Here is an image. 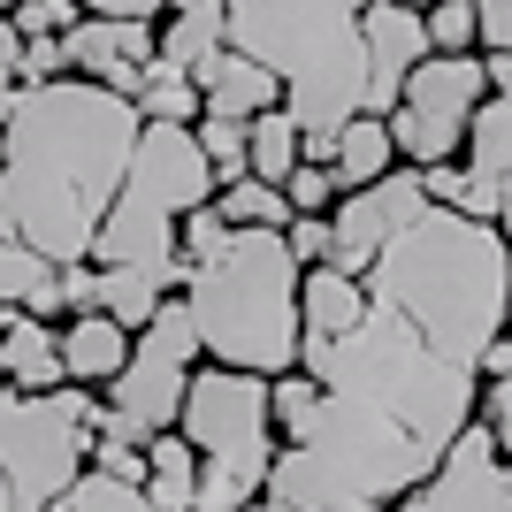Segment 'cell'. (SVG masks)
I'll return each instance as SVG.
<instances>
[{"label":"cell","instance_id":"cell-45","mask_svg":"<svg viewBox=\"0 0 512 512\" xmlns=\"http://www.w3.org/2000/svg\"><path fill=\"white\" fill-rule=\"evenodd\" d=\"M245 512H299V505H283V497H253Z\"/></svg>","mask_w":512,"mask_h":512},{"label":"cell","instance_id":"cell-38","mask_svg":"<svg viewBox=\"0 0 512 512\" xmlns=\"http://www.w3.org/2000/svg\"><path fill=\"white\" fill-rule=\"evenodd\" d=\"M421 192H428V207H459L467 199V161H428Z\"/></svg>","mask_w":512,"mask_h":512},{"label":"cell","instance_id":"cell-16","mask_svg":"<svg viewBox=\"0 0 512 512\" xmlns=\"http://www.w3.org/2000/svg\"><path fill=\"white\" fill-rule=\"evenodd\" d=\"M153 39H161V62L199 69L207 54H222V46H230V8H222V0H169Z\"/></svg>","mask_w":512,"mask_h":512},{"label":"cell","instance_id":"cell-36","mask_svg":"<svg viewBox=\"0 0 512 512\" xmlns=\"http://www.w3.org/2000/svg\"><path fill=\"white\" fill-rule=\"evenodd\" d=\"M23 31H16V16H0V123H8V107H16V92H23Z\"/></svg>","mask_w":512,"mask_h":512},{"label":"cell","instance_id":"cell-48","mask_svg":"<svg viewBox=\"0 0 512 512\" xmlns=\"http://www.w3.org/2000/svg\"><path fill=\"white\" fill-rule=\"evenodd\" d=\"M505 497H512V459H505Z\"/></svg>","mask_w":512,"mask_h":512},{"label":"cell","instance_id":"cell-47","mask_svg":"<svg viewBox=\"0 0 512 512\" xmlns=\"http://www.w3.org/2000/svg\"><path fill=\"white\" fill-rule=\"evenodd\" d=\"M505 329H512V283H505Z\"/></svg>","mask_w":512,"mask_h":512},{"label":"cell","instance_id":"cell-20","mask_svg":"<svg viewBox=\"0 0 512 512\" xmlns=\"http://www.w3.org/2000/svg\"><path fill=\"white\" fill-rule=\"evenodd\" d=\"M398 169V138H390L383 115H352V123L337 130V153H329V176H337V192H360V184H375V176Z\"/></svg>","mask_w":512,"mask_h":512},{"label":"cell","instance_id":"cell-46","mask_svg":"<svg viewBox=\"0 0 512 512\" xmlns=\"http://www.w3.org/2000/svg\"><path fill=\"white\" fill-rule=\"evenodd\" d=\"M0 512H16V490H8V474H0Z\"/></svg>","mask_w":512,"mask_h":512},{"label":"cell","instance_id":"cell-50","mask_svg":"<svg viewBox=\"0 0 512 512\" xmlns=\"http://www.w3.org/2000/svg\"><path fill=\"white\" fill-rule=\"evenodd\" d=\"M406 8H428V0H406Z\"/></svg>","mask_w":512,"mask_h":512},{"label":"cell","instance_id":"cell-41","mask_svg":"<svg viewBox=\"0 0 512 512\" xmlns=\"http://www.w3.org/2000/svg\"><path fill=\"white\" fill-rule=\"evenodd\" d=\"M482 367H490V375H512V329H497V337H490V352H482Z\"/></svg>","mask_w":512,"mask_h":512},{"label":"cell","instance_id":"cell-9","mask_svg":"<svg viewBox=\"0 0 512 512\" xmlns=\"http://www.w3.org/2000/svg\"><path fill=\"white\" fill-rule=\"evenodd\" d=\"M421 207H428L421 169H390V176H375V184H360V192H337V207H329V268L367 283V268H375V253L390 245V230L413 222Z\"/></svg>","mask_w":512,"mask_h":512},{"label":"cell","instance_id":"cell-35","mask_svg":"<svg viewBox=\"0 0 512 512\" xmlns=\"http://www.w3.org/2000/svg\"><path fill=\"white\" fill-rule=\"evenodd\" d=\"M283 245H291L299 268H321V260H329V214H291V222H283Z\"/></svg>","mask_w":512,"mask_h":512},{"label":"cell","instance_id":"cell-27","mask_svg":"<svg viewBox=\"0 0 512 512\" xmlns=\"http://www.w3.org/2000/svg\"><path fill=\"white\" fill-rule=\"evenodd\" d=\"M421 23H428V54H467V46L482 39V23H474V0H428Z\"/></svg>","mask_w":512,"mask_h":512},{"label":"cell","instance_id":"cell-6","mask_svg":"<svg viewBox=\"0 0 512 512\" xmlns=\"http://www.w3.org/2000/svg\"><path fill=\"white\" fill-rule=\"evenodd\" d=\"M199 360V329H192V306L161 299L153 306V321L130 337V360L107 375V413H115V436H130V444H146V436H161V428H176V413H184V367Z\"/></svg>","mask_w":512,"mask_h":512},{"label":"cell","instance_id":"cell-49","mask_svg":"<svg viewBox=\"0 0 512 512\" xmlns=\"http://www.w3.org/2000/svg\"><path fill=\"white\" fill-rule=\"evenodd\" d=\"M8 8H16V0H0V16H8Z\"/></svg>","mask_w":512,"mask_h":512},{"label":"cell","instance_id":"cell-19","mask_svg":"<svg viewBox=\"0 0 512 512\" xmlns=\"http://www.w3.org/2000/svg\"><path fill=\"white\" fill-rule=\"evenodd\" d=\"M360 314H367V283L360 276H337L329 260L299 276V329L306 337H344Z\"/></svg>","mask_w":512,"mask_h":512},{"label":"cell","instance_id":"cell-8","mask_svg":"<svg viewBox=\"0 0 512 512\" xmlns=\"http://www.w3.org/2000/svg\"><path fill=\"white\" fill-rule=\"evenodd\" d=\"M482 100H490V77H482L474 54H421L383 123H390V138H398V153H406L413 169H428V161H459L467 123H474Z\"/></svg>","mask_w":512,"mask_h":512},{"label":"cell","instance_id":"cell-10","mask_svg":"<svg viewBox=\"0 0 512 512\" xmlns=\"http://www.w3.org/2000/svg\"><path fill=\"white\" fill-rule=\"evenodd\" d=\"M123 184L138 199H153V207H169L176 222H184L192 207H214V192H222V176H214V161L199 153L192 123H146V130H138Z\"/></svg>","mask_w":512,"mask_h":512},{"label":"cell","instance_id":"cell-37","mask_svg":"<svg viewBox=\"0 0 512 512\" xmlns=\"http://www.w3.org/2000/svg\"><path fill=\"white\" fill-rule=\"evenodd\" d=\"M23 85H54V77H69V54L62 39H23V69H16Z\"/></svg>","mask_w":512,"mask_h":512},{"label":"cell","instance_id":"cell-42","mask_svg":"<svg viewBox=\"0 0 512 512\" xmlns=\"http://www.w3.org/2000/svg\"><path fill=\"white\" fill-rule=\"evenodd\" d=\"M482 77H490L497 100H512V54H490V62H482Z\"/></svg>","mask_w":512,"mask_h":512},{"label":"cell","instance_id":"cell-51","mask_svg":"<svg viewBox=\"0 0 512 512\" xmlns=\"http://www.w3.org/2000/svg\"><path fill=\"white\" fill-rule=\"evenodd\" d=\"M0 383H8V375H0Z\"/></svg>","mask_w":512,"mask_h":512},{"label":"cell","instance_id":"cell-39","mask_svg":"<svg viewBox=\"0 0 512 512\" xmlns=\"http://www.w3.org/2000/svg\"><path fill=\"white\" fill-rule=\"evenodd\" d=\"M474 23H482L490 54H512V0H474Z\"/></svg>","mask_w":512,"mask_h":512},{"label":"cell","instance_id":"cell-23","mask_svg":"<svg viewBox=\"0 0 512 512\" xmlns=\"http://www.w3.org/2000/svg\"><path fill=\"white\" fill-rule=\"evenodd\" d=\"M459 161H467L474 176H490V184L512 169V100H497V92H490V100L474 107V123H467V146H459Z\"/></svg>","mask_w":512,"mask_h":512},{"label":"cell","instance_id":"cell-31","mask_svg":"<svg viewBox=\"0 0 512 512\" xmlns=\"http://www.w3.org/2000/svg\"><path fill=\"white\" fill-rule=\"evenodd\" d=\"M8 16H16L23 39H62V31H77V16H85V8H77V0H16Z\"/></svg>","mask_w":512,"mask_h":512},{"label":"cell","instance_id":"cell-7","mask_svg":"<svg viewBox=\"0 0 512 512\" xmlns=\"http://www.w3.org/2000/svg\"><path fill=\"white\" fill-rule=\"evenodd\" d=\"M184 436H192L199 459L245 474V482H268L276 467V421H268V375L253 367H199L184 383Z\"/></svg>","mask_w":512,"mask_h":512},{"label":"cell","instance_id":"cell-1","mask_svg":"<svg viewBox=\"0 0 512 512\" xmlns=\"http://www.w3.org/2000/svg\"><path fill=\"white\" fill-rule=\"evenodd\" d=\"M138 130L146 115L92 77L23 85L0 123V237L39 245L54 268L92 260Z\"/></svg>","mask_w":512,"mask_h":512},{"label":"cell","instance_id":"cell-3","mask_svg":"<svg viewBox=\"0 0 512 512\" xmlns=\"http://www.w3.org/2000/svg\"><path fill=\"white\" fill-rule=\"evenodd\" d=\"M230 46L283 85V115L299 123V161L337 153V130L367 115V0H222Z\"/></svg>","mask_w":512,"mask_h":512},{"label":"cell","instance_id":"cell-21","mask_svg":"<svg viewBox=\"0 0 512 512\" xmlns=\"http://www.w3.org/2000/svg\"><path fill=\"white\" fill-rule=\"evenodd\" d=\"M214 214H222L230 230H283V222H291V199H283V184H268V176L230 169L222 192H214Z\"/></svg>","mask_w":512,"mask_h":512},{"label":"cell","instance_id":"cell-26","mask_svg":"<svg viewBox=\"0 0 512 512\" xmlns=\"http://www.w3.org/2000/svg\"><path fill=\"white\" fill-rule=\"evenodd\" d=\"M314 406H321V383H314V375H299V367L268 375V421H276V444H299L306 421H314Z\"/></svg>","mask_w":512,"mask_h":512},{"label":"cell","instance_id":"cell-2","mask_svg":"<svg viewBox=\"0 0 512 512\" xmlns=\"http://www.w3.org/2000/svg\"><path fill=\"white\" fill-rule=\"evenodd\" d=\"M505 283H512V245L497 222H474L459 207H421L375 253L367 299L406 314L444 360L482 367L490 337L505 329Z\"/></svg>","mask_w":512,"mask_h":512},{"label":"cell","instance_id":"cell-25","mask_svg":"<svg viewBox=\"0 0 512 512\" xmlns=\"http://www.w3.org/2000/svg\"><path fill=\"white\" fill-rule=\"evenodd\" d=\"M245 169L268 176V184H283V176L299 169V123H291L283 107H268V115L245 123Z\"/></svg>","mask_w":512,"mask_h":512},{"label":"cell","instance_id":"cell-17","mask_svg":"<svg viewBox=\"0 0 512 512\" xmlns=\"http://www.w3.org/2000/svg\"><path fill=\"white\" fill-rule=\"evenodd\" d=\"M0 306L39 314V321L62 314V268L39 245H23V237H0Z\"/></svg>","mask_w":512,"mask_h":512},{"label":"cell","instance_id":"cell-43","mask_svg":"<svg viewBox=\"0 0 512 512\" xmlns=\"http://www.w3.org/2000/svg\"><path fill=\"white\" fill-rule=\"evenodd\" d=\"M497 230H505V245H512V169L497 176Z\"/></svg>","mask_w":512,"mask_h":512},{"label":"cell","instance_id":"cell-44","mask_svg":"<svg viewBox=\"0 0 512 512\" xmlns=\"http://www.w3.org/2000/svg\"><path fill=\"white\" fill-rule=\"evenodd\" d=\"M490 444H497V459H512V413H505V421H490Z\"/></svg>","mask_w":512,"mask_h":512},{"label":"cell","instance_id":"cell-32","mask_svg":"<svg viewBox=\"0 0 512 512\" xmlns=\"http://www.w3.org/2000/svg\"><path fill=\"white\" fill-rule=\"evenodd\" d=\"M283 199H291V214H329L337 207V176L321 169V161H299V169L283 176Z\"/></svg>","mask_w":512,"mask_h":512},{"label":"cell","instance_id":"cell-29","mask_svg":"<svg viewBox=\"0 0 512 512\" xmlns=\"http://www.w3.org/2000/svg\"><path fill=\"white\" fill-rule=\"evenodd\" d=\"M222 245H230V222L214 207H192L184 222H176V253H184V268H207V260H222Z\"/></svg>","mask_w":512,"mask_h":512},{"label":"cell","instance_id":"cell-15","mask_svg":"<svg viewBox=\"0 0 512 512\" xmlns=\"http://www.w3.org/2000/svg\"><path fill=\"white\" fill-rule=\"evenodd\" d=\"M0 375L16 390H62L69 383L62 337H54L39 314H8V329H0Z\"/></svg>","mask_w":512,"mask_h":512},{"label":"cell","instance_id":"cell-12","mask_svg":"<svg viewBox=\"0 0 512 512\" xmlns=\"http://www.w3.org/2000/svg\"><path fill=\"white\" fill-rule=\"evenodd\" d=\"M62 54H69V77H92L107 92H138L146 62L161 54L153 23H130V16H77V31H62Z\"/></svg>","mask_w":512,"mask_h":512},{"label":"cell","instance_id":"cell-33","mask_svg":"<svg viewBox=\"0 0 512 512\" xmlns=\"http://www.w3.org/2000/svg\"><path fill=\"white\" fill-rule=\"evenodd\" d=\"M199 153L214 161V176H230V169H245V123H222V115H199Z\"/></svg>","mask_w":512,"mask_h":512},{"label":"cell","instance_id":"cell-40","mask_svg":"<svg viewBox=\"0 0 512 512\" xmlns=\"http://www.w3.org/2000/svg\"><path fill=\"white\" fill-rule=\"evenodd\" d=\"M77 8H85V16H130V23H153L161 8H169V0H77Z\"/></svg>","mask_w":512,"mask_h":512},{"label":"cell","instance_id":"cell-34","mask_svg":"<svg viewBox=\"0 0 512 512\" xmlns=\"http://www.w3.org/2000/svg\"><path fill=\"white\" fill-rule=\"evenodd\" d=\"M92 467L115 474V482H146V444H130V436H92Z\"/></svg>","mask_w":512,"mask_h":512},{"label":"cell","instance_id":"cell-5","mask_svg":"<svg viewBox=\"0 0 512 512\" xmlns=\"http://www.w3.org/2000/svg\"><path fill=\"white\" fill-rule=\"evenodd\" d=\"M85 413H92L85 383H62V390L0 383V474L16 490V512H46L54 497L77 490V474L92 459Z\"/></svg>","mask_w":512,"mask_h":512},{"label":"cell","instance_id":"cell-11","mask_svg":"<svg viewBox=\"0 0 512 512\" xmlns=\"http://www.w3.org/2000/svg\"><path fill=\"white\" fill-rule=\"evenodd\" d=\"M390 512H512L505 497V459L490 444V421H467L451 436V451L413 482Z\"/></svg>","mask_w":512,"mask_h":512},{"label":"cell","instance_id":"cell-4","mask_svg":"<svg viewBox=\"0 0 512 512\" xmlns=\"http://www.w3.org/2000/svg\"><path fill=\"white\" fill-rule=\"evenodd\" d=\"M299 260L283 245V230H230L222 260L192 268L184 306H192L199 352L214 367H253V375H283L299 367Z\"/></svg>","mask_w":512,"mask_h":512},{"label":"cell","instance_id":"cell-22","mask_svg":"<svg viewBox=\"0 0 512 512\" xmlns=\"http://www.w3.org/2000/svg\"><path fill=\"white\" fill-rule=\"evenodd\" d=\"M130 107H138L146 123H199V115H207V100H199V85H192V69L161 62V54L146 62V77H138V92H130Z\"/></svg>","mask_w":512,"mask_h":512},{"label":"cell","instance_id":"cell-24","mask_svg":"<svg viewBox=\"0 0 512 512\" xmlns=\"http://www.w3.org/2000/svg\"><path fill=\"white\" fill-rule=\"evenodd\" d=\"M161 299H169V283L153 276V268H100V314H115L130 337L153 321V306H161Z\"/></svg>","mask_w":512,"mask_h":512},{"label":"cell","instance_id":"cell-13","mask_svg":"<svg viewBox=\"0 0 512 512\" xmlns=\"http://www.w3.org/2000/svg\"><path fill=\"white\" fill-rule=\"evenodd\" d=\"M360 39H367V115H390L406 77H413V62L428 54V23L406 0H367Z\"/></svg>","mask_w":512,"mask_h":512},{"label":"cell","instance_id":"cell-18","mask_svg":"<svg viewBox=\"0 0 512 512\" xmlns=\"http://www.w3.org/2000/svg\"><path fill=\"white\" fill-rule=\"evenodd\" d=\"M130 360V329L115 314H100V306H92V314H77L62 329V367H69V383H107V375H115V367Z\"/></svg>","mask_w":512,"mask_h":512},{"label":"cell","instance_id":"cell-30","mask_svg":"<svg viewBox=\"0 0 512 512\" xmlns=\"http://www.w3.org/2000/svg\"><path fill=\"white\" fill-rule=\"evenodd\" d=\"M253 505V482L230 467H214V459H199V482H192V512H245Z\"/></svg>","mask_w":512,"mask_h":512},{"label":"cell","instance_id":"cell-14","mask_svg":"<svg viewBox=\"0 0 512 512\" xmlns=\"http://www.w3.org/2000/svg\"><path fill=\"white\" fill-rule=\"evenodd\" d=\"M192 85H199V100H207V115H222V123H253V115L283 107V85L253 62V54H237V46L207 54V62L192 69Z\"/></svg>","mask_w":512,"mask_h":512},{"label":"cell","instance_id":"cell-28","mask_svg":"<svg viewBox=\"0 0 512 512\" xmlns=\"http://www.w3.org/2000/svg\"><path fill=\"white\" fill-rule=\"evenodd\" d=\"M69 512H153L138 482H115V474H77V490H69Z\"/></svg>","mask_w":512,"mask_h":512}]
</instances>
